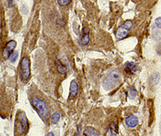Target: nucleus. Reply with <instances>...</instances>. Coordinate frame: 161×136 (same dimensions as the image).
<instances>
[{
	"label": "nucleus",
	"instance_id": "6ab92c4d",
	"mask_svg": "<svg viewBox=\"0 0 161 136\" xmlns=\"http://www.w3.org/2000/svg\"><path fill=\"white\" fill-rule=\"evenodd\" d=\"M155 23H156V25L159 28H161V17H158L156 19Z\"/></svg>",
	"mask_w": 161,
	"mask_h": 136
},
{
	"label": "nucleus",
	"instance_id": "ddd939ff",
	"mask_svg": "<svg viewBox=\"0 0 161 136\" xmlns=\"http://www.w3.org/2000/svg\"><path fill=\"white\" fill-rule=\"evenodd\" d=\"M160 74L158 73H154L151 77V84L152 85H155L156 84H158L159 81H160Z\"/></svg>",
	"mask_w": 161,
	"mask_h": 136
},
{
	"label": "nucleus",
	"instance_id": "f8f14e48",
	"mask_svg": "<svg viewBox=\"0 0 161 136\" xmlns=\"http://www.w3.org/2000/svg\"><path fill=\"white\" fill-rule=\"evenodd\" d=\"M60 119V114L59 112H55L53 113L51 116V123L52 124H56L57 123Z\"/></svg>",
	"mask_w": 161,
	"mask_h": 136
},
{
	"label": "nucleus",
	"instance_id": "7ed1b4c3",
	"mask_svg": "<svg viewBox=\"0 0 161 136\" xmlns=\"http://www.w3.org/2000/svg\"><path fill=\"white\" fill-rule=\"evenodd\" d=\"M30 65H31V63H30V60L28 56H24V57L22 58L20 62V77L21 81H24V82L28 81L30 77V75H31Z\"/></svg>",
	"mask_w": 161,
	"mask_h": 136
},
{
	"label": "nucleus",
	"instance_id": "0eeeda50",
	"mask_svg": "<svg viewBox=\"0 0 161 136\" xmlns=\"http://www.w3.org/2000/svg\"><path fill=\"white\" fill-rule=\"evenodd\" d=\"M125 123H126V125L128 127H131L132 128V127L137 126L138 124H139V119H138V118L135 115L130 114L126 118Z\"/></svg>",
	"mask_w": 161,
	"mask_h": 136
},
{
	"label": "nucleus",
	"instance_id": "f3484780",
	"mask_svg": "<svg viewBox=\"0 0 161 136\" xmlns=\"http://www.w3.org/2000/svg\"><path fill=\"white\" fill-rule=\"evenodd\" d=\"M80 42H81V44L83 45H88L89 42V36L88 34H84V36H82L81 39H80Z\"/></svg>",
	"mask_w": 161,
	"mask_h": 136
},
{
	"label": "nucleus",
	"instance_id": "4be33fe9",
	"mask_svg": "<svg viewBox=\"0 0 161 136\" xmlns=\"http://www.w3.org/2000/svg\"><path fill=\"white\" fill-rule=\"evenodd\" d=\"M82 136H86V135H85V134H84V135Z\"/></svg>",
	"mask_w": 161,
	"mask_h": 136
},
{
	"label": "nucleus",
	"instance_id": "9d476101",
	"mask_svg": "<svg viewBox=\"0 0 161 136\" xmlns=\"http://www.w3.org/2000/svg\"><path fill=\"white\" fill-rule=\"evenodd\" d=\"M84 134H85L86 136H99L98 131H97L96 129H94V127H92V126L86 127Z\"/></svg>",
	"mask_w": 161,
	"mask_h": 136
},
{
	"label": "nucleus",
	"instance_id": "dca6fc26",
	"mask_svg": "<svg viewBox=\"0 0 161 136\" xmlns=\"http://www.w3.org/2000/svg\"><path fill=\"white\" fill-rule=\"evenodd\" d=\"M18 52H16V51H14L11 54H10V56H9V60H10V62H16V60H17V58H18Z\"/></svg>",
	"mask_w": 161,
	"mask_h": 136
},
{
	"label": "nucleus",
	"instance_id": "9b49d317",
	"mask_svg": "<svg viewBox=\"0 0 161 136\" xmlns=\"http://www.w3.org/2000/svg\"><path fill=\"white\" fill-rule=\"evenodd\" d=\"M56 65H57V71H58L59 73H62V74H65V73H67V71H68L67 67H66L65 65H64L63 64H61L60 61H57V62H56Z\"/></svg>",
	"mask_w": 161,
	"mask_h": 136
},
{
	"label": "nucleus",
	"instance_id": "4468645a",
	"mask_svg": "<svg viewBox=\"0 0 161 136\" xmlns=\"http://www.w3.org/2000/svg\"><path fill=\"white\" fill-rule=\"evenodd\" d=\"M117 135V130H116V125L115 123H111L109 131V136H115Z\"/></svg>",
	"mask_w": 161,
	"mask_h": 136
},
{
	"label": "nucleus",
	"instance_id": "a211bd4d",
	"mask_svg": "<svg viewBox=\"0 0 161 136\" xmlns=\"http://www.w3.org/2000/svg\"><path fill=\"white\" fill-rule=\"evenodd\" d=\"M57 3L60 6H68L71 3V0H57Z\"/></svg>",
	"mask_w": 161,
	"mask_h": 136
},
{
	"label": "nucleus",
	"instance_id": "412c9836",
	"mask_svg": "<svg viewBox=\"0 0 161 136\" xmlns=\"http://www.w3.org/2000/svg\"><path fill=\"white\" fill-rule=\"evenodd\" d=\"M46 136H55V135L53 132H49V133H48V135Z\"/></svg>",
	"mask_w": 161,
	"mask_h": 136
},
{
	"label": "nucleus",
	"instance_id": "f03ea898",
	"mask_svg": "<svg viewBox=\"0 0 161 136\" xmlns=\"http://www.w3.org/2000/svg\"><path fill=\"white\" fill-rule=\"evenodd\" d=\"M120 82V73L118 70H114L103 80L102 86L105 89H111L117 86Z\"/></svg>",
	"mask_w": 161,
	"mask_h": 136
},
{
	"label": "nucleus",
	"instance_id": "20e7f679",
	"mask_svg": "<svg viewBox=\"0 0 161 136\" xmlns=\"http://www.w3.org/2000/svg\"><path fill=\"white\" fill-rule=\"evenodd\" d=\"M133 27V22L131 20H127L122 26H120L116 32V37L119 39H122L127 36L130 29Z\"/></svg>",
	"mask_w": 161,
	"mask_h": 136
},
{
	"label": "nucleus",
	"instance_id": "39448f33",
	"mask_svg": "<svg viewBox=\"0 0 161 136\" xmlns=\"http://www.w3.org/2000/svg\"><path fill=\"white\" fill-rule=\"evenodd\" d=\"M19 118L21 131L23 133H26L28 131V118H27L26 115L24 112H21L19 114Z\"/></svg>",
	"mask_w": 161,
	"mask_h": 136
},
{
	"label": "nucleus",
	"instance_id": "423d86ee",
	"mask_svg": "<svg viewBox=\"0 0 161 136\" xmlns=\"http://www.w3.org/2000/svg\"><path fill=\"white\" fill-rule=\"evenodd\" d=\"M16 47V42L15 40H10L7 44L6 45L4 50H3V56L5 57H8L10 56V54L14 52L15 48Z\"/></svg>",
	"mask_w": 161,
	"mask_h": 136
},
{
	"label": "nucleus",
	"instance_id": "6e6552de",
	"mask_svg": "<svg viewBox=\"0 0 161 136\" xmlns=\"http://www.w3.org/2000/svg\"><path fill=\"white\" fill-rule=\"evenodd\" d=\"M78 93V85L75 81H72L70 83V97H75Z\"/></svg>",
	"mask_w": 161,
	"mask_h": 136
},
{
	"label": "nucleus",
	"instance_id": "2eb2a0df",
	"mask_svg": "<svg viewBox=\"0 0 161 136\" xmlns=\"http://www.w3.org/2000/svg\"><path fill=\"white\" fill-rule=\"evenodd\" d=\"M137 95V91L135 90L133 87H130L129 89V91H128V96H129V98L130 99H134Z\"/></svg>",
	"mask_w": 161,
	"mask_h": 136
},
{
	"label": "nucleus",
	"instance_id": "f257e3e1",
	"mask_svg": "<svg viewBox=\"0 0 161 136\" xmlns=\"http://www.w3.org/2000/svg\"><path fill=\"white\" fill-rule=\"evenodd\" d=\"M31 105L34 109L37 111L40 117L43 120H47L48 118L49 117L50 111L44 100L40 99L37 97H34L31 99Z\"/></svg>",
	"mask_w": 161,
	"mask_h": 136
},
{
	"label": "nucleus",
	"instance_id": "1a4fd4ad",
	"mask_svg": "<svg viewBox=\"0 0 161 136\" xmlns=\"http://www.w3.org/2000/svg\"><path fill=\"white\" fill-rule=\"evenodd\" d=\"M125 70L127 73H134L137 71V66L135 65V63L127 62L125 65Z\"/></svg>",
	"mask_w": 161,
	"mask_h": 136
},
{
	"label": "nucleus",
	"instance_id": "aec40b11",
	"mask_svg": "<svg viewBox=\"0 0 161 136\" xmlns=\"http://www.w3.org/2000/svg\"><path fill=\"white\" fill-rule=\"evenodd\" d=\"M157 52H158L159 55L161 56V44H160L157 47Z\"/></svg>",
	"mask_w": 161,
	"mask_h": 136
}]
</instances>
